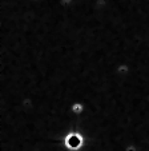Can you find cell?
I'll return each instance as SVG.
<instances>
[{"mask_svg":"<svg viewBox=\"0 0 149 151\" xmlns=\"http://www.w3.org/2000/svg\"><path fill=\"white\" fill-rule=\"evenodd\" d=\"M63 145L69 151H79L85 146V138L77 131H71L63 138Z\"/></svg>","mask_w":149,"mask_h":151,"instance_id":"cell-1","label":"cell"},{"mask_svg":"<svg viewBox=\"0 0 149 151\" xmlns=\"http://www.w3.org/2000/svg\"><path fill=\"white\" fill-rule=\"evenodd\" d=\"M75 1H76V0H60V3H61L63 7H71Z\"/></svg>","mask_w":149,"mask_h":151,"instance_id":"cell-5","label":"cell"},{"mask_svg":"<svg viewBox=\"0 0 149 151\" xmlns=\"http://www.w3.org/2000/svg\"><path fill=\"white\" fill-rule=\"evenodd\" d=\"M31 1H34V3H40V1H43V0H31Z\"/></svg>","mask_w":149,"mask_h":151,"instance_id":"cell-6","label":"cell"},{"mask_svg":"<svg viewBox=\"0 0 149 151\" xmlns=\"http://www.w3.org/2000/svg\"><path fill=\"white\" fill-rule=\"evenodd\" d=\"M125 151H138V147L135 143H129V145H127V147H125Z\"/></svg>","mask_w":149,"mask_h":151,"instance_id":"cell-4","label":"cell"},{"mask_svg":"<svg viewBox=\"0 0 149 151\" xmlns=\"http://www.w3.org/2000/svg\"><path fill=\"white\" fill-rule=\"evenodd\" d=\"M115 71H116V74H117L118 76L125 78V76H128V75L130 74L132 67H130L128 63H120V64H117V66H116Z\"/></svg>","mask_w":149,"mask_h":151,"instance_id":"cell-2","label":"cell"},{"mask_svg":"<svg viewBox=\"0 0 149 151\" xmlns=\"http://www.w3.org/2000/svg\"><path fill=\"white\" fill-rule=\"evenodd\" d=\"M85 104L83 102H75L72 106H71V112H72L73 115H76V116H80V115H83L85 112Z\"/></svg>","mask_w":149,"mask_h":151,"instance_id":"cell-3","label":"cell"}]
</instances>
